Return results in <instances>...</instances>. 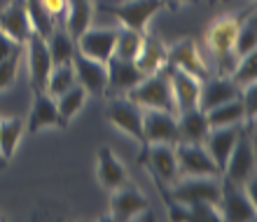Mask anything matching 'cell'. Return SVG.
I'll return each mask as SVG.
<instances>
[{
    "label": "cell",
    "instance_id": "cell-35",
    "mask_svg": "<svg viewBox=\"0 0 257 222\" xmlns=\"http://www.w3.org/2000/svg\"><path fill=\"white\" fill-rule=\"evenodd\" d=\"M19 66H21V52L0 61V91H5V89H10L14 84L17 75H19Z\"/></svg>",
    "mask_w": 257,
    "mask_h": 222
},
{
    "label": "cell",
    "instance_id": "cell-34",
    "mask_svg": "<svg viewBox=\"0 0 257 222\" xmlns=\"http://www.w3.org/2000/svg\"><path fill=\"white\" fill-rule=\"evenodd\" d=\"M229 77L236 82L241 89L252 84V82L257 80V52H250V54L241 56V59L236 61V66H234Z\"/></svg>",
    "mask_w": 257,
    "mask_h": 222
},
{
    "label": "cell",
    "instance_id": "cell-23",
    "mask_svg": "<svg viewBox=\"0 0 257 222\" xmlns=\"http://www.w3.org/2000/svg\"><path fill=\"white\" fill-rule=\"evenodd\" d=\"M134 63L141 68L143 75H152L157 70H162L166 66V45H164L159 38L145 33L143 35V45L136 54Z\"/></svg>",
    "mask_w": 257,
    "mask_h": 222
},
{
    "label": "cell",
    "instance_id": "cell-13",
    "mask_svg": "<svg viewBox=\"0 0 257 222\" xmlns=\"http://www.w3.org/2000/svg\"><path fill=\"white\" fill-rule=\"evenodd\" d=\"M166 66L169 68H180L185 73L194 75L199 82H203L206 77H210V68L206 66V61L199 56L196 45L192 38H183L178 40L173 47H166Z\"/></svg>",
    "mask_w": 257,
    "mask_h": 222
},
{
    "label": "cell",
    "instance_id": "cell-2",
    "mask_svg": "<svg viewBox=\"0 0 257 222\" xmlns=\"http://www.w3.org/2000/svg\"><path fill=\"white\" fill-rule=\"evenodd\" d=\"M164 192L169 199L183 203V206H192L199 201L220 203L222 182H220V178H213V175H180Z\"/></svg>",
    "mask_w": 257,
    "mask_h": 222
},
{
    "label": "cell",
    "instance_id": "cell-18",
    "mask_svg": "<svg viewBox=\"0 0 257 222\" xmlns=\"http://www.w3.org/2000/svg\"><path fill=\"white\" fill-rule=\"evenodd\" d=\"M105 68H108V89L105 91H112V94H128L145 77L134 61L119 59L115 54L105 61Z\"/></svg>",
    "mask_w": 257,
    "mask_h": 222
},
{
    "label": "cell",
    "instance_id": "cell-15",
    "mask_svg": "<svg viewBox=\"0 0 257 222\" xmlns=\"http://www.w3.org/2000/svg\"><path fill=\"white\" fill-rule=\"evenodd\" d=\"M150 208V199L143 194L141 189L122 185V187L112 189L110 196V217L115 222H128L134 217H141Z\"/></svg>",
    "mask_w": 257,
    "mask_h": 222
},
{
    "label": "cell",
    "instance_id": "cell-33",
    "mask_svg": "<svg viewBox=\"0 0 257 222\" xmlns=\"http://www.w3.org/2000/svg\"><path fill=\"white\" fill-rule=\"evenodd\" d=\"M145 33H148V31H145ZM145 33H138V31H131V28L119 26L117 42H115V56L134 61L136 54H138V49H141V45H143V35Z\"/></svg>",
    "mask_w": 257,
    "mask_h": 222
},
{
    "label": "cell",
    "instance_id": "cell-21",
    "mask_svg": "<svg viewBox=\"0 0 257 222\" xmlns=\"http://www.w3.org/2000/svg\"><path fill=\"white\" fill-rule=\"evenodd\" d=\"M96 178L105 189H117L128 182V171L110 148H98L96 152Z\"/></svg>",
    "mask_w": 257,
    "mask_h": 222
},
{
    "label": "cell",
    "instance_id": "cell-32",
    "mask_svg": "<svg viewBox=\"0 0 257 222\" xmlns=\"http://www.w3.org/2000/svg\"><path fill=\"white\" fill-rule=\"evenodd\" d=\"M75 82L77 80H75L70 61H68V63H56V66H52V73H49V77H47V87H45V91L56 98V96H61L63 91H68Z\"/></svg>",
    "mask_w": 257,
    "mask_h": 222
},
{
    "label": "cell",
    "instance_id": "cell-1",
    "mask_svg": "<svg viewBox=\"0 0 257 222\" xmlns=\"http://www.w3.org/2000/svg\"><path fill=\"white\" fill-rule=\"evenodd\" d=\"M250 12H255V7H248L243 12L224 14V17H220V19L210 24L208 33H206V42H208L210 54L215 56L217 75H231L234 66H236V56L231 52V45H234V35H236L241 21Z\"/></svg>",
    "mask_w": 257,
    "mask_h": 222
},
{
    "label": "cell",
    "instance_id": "cell-26",
    "mask_svg": "<svg viewBox=\"0 0 257 222\" xmlns=\"http://www.w3.org/2000/svg\"><path fill=\"white\" fill-rule=\"evenodd\" d=\"M206 122H208L210 129L234 127V124H241V122H245L241 96H238V98H234V101H227V103H222V105H215V108L206 110Z\"/></svg>",
    "mask_w": 257,
    "mask_h": 222
},
{
    "label": "cell",
    "instance_id": "cell-28",
    "mask_svg": "<svg viewBox=\"0 0 257 222\" xmlns=\"http://www.w3.org/2000/svg\"><path fill=\"white\" fill-rule=\"evenodd\" d=\"M47 47H49V56L52 63H68L75 54V38L66 31L63 24H56L52 35L47 38Z\"/></svg>",
    "mask_w": 257,
    "mask_h": 222
},
{
    "label": "cell",
    "instance_id": "cell-20",
    "mask_svg": "<svg viewBox=\"0 0 257 222\" xmlns=\"http://www.w3.org/2000/svg\"><path fill=\"white\" fill-rule=\"evenodd\" d=\"M47 127H63L61 117H59V110H56V98L49 96L47 91H33V108H31V115H28L26 129L28 134H38L40 129Z\"/></svg>",
    "mask_w": 257,
    "mask_h": 222
},
{
    "label": "cell",
    "instance_id": "cell-19",
    "mask_svg": "<svg viewBox=\"0 0 257 222\" xmlns=\"http://www.w3.org/2000/svg\"><path fill=\"white\" fill-rule=\"evenodd\" d=\"M0 31L7 33L12 40L21 42V45L28 40V35L33 33V28H31V19H28L24 0H10L0 10Z\"/></svg>",
    "mask_w": 257,
    "mask_h": 222
},
{
    "label": "cell",
    "instance_id": "cell-6",
    "mask_svg": "<svg viewBox=\"0 0 257 222\" xmlns=\"http://www.w3.org/2000/svg\"><path fill=\"white\" fill-rule=\"evenodd\" d=\"M176 152V164H178V178L180 175H213L220 178V168L215 166L213 157L206 152L201 143H183L178 141L173 145Z\"/></svg>",
    "mask_w": 257,
    "mask_h": 222
},
{
    "label": "cell",
    "instance_id": "cell-14",
    "mask_svg": "<svg viewBox=\"0 0 257 222\" xmlns=\"http://www.w3.org/2000/svg\"><path fill=\"white\" fill-rule=\"evenodd\" d=\"M108 120L115 129H119L128 138L143 145V110L136 105L128 96L124 98H112L108 105Z\"/></svg>",
    "mask_w": 257,
    "mask_h": 222
},
{
    "label": "cell",
    "instance_id": "cell-5",
    "mask_svg": "<svg viewBox=\"0 0 257 222\" xmlns=\"http://www.w3.org/2000/svg\"><path fill=\"white\" fill-rule=\"evenodd\" d=\"M164 7H166V0H124V3H117V5H105L103 10L112 14L119 21V26L145 33L152 17Z\"/></svg>",
    "mask_w": 257,
    "mask_h": 222
},
{
    "label": "cell",
    "instance_id": "cell-27",
    "mask_svg": "<svg viewBox=\"0 0 257 222\" xmlns=\"http://www.w3.org/2000/svg\"><path fill=\"white\" fill-rule=\"evenodd\" d=\"M24 129H26V122L21 117H3L0 120V155L5 159L14 157L21 136H24Z\"/></svg>",
    "mask_w": 257,
    "mask_h": 222
},
{
    "label": "cell",
    "instance_id": "cell-22",
    "mask_svg": "<svg viewBox=\"0 0 257 222\" xmlns=\"http://www.w3.org/2000/svg\"><path fill=\"white\" fill-rule=\"evenodd\" d=\"M238 134H241V124H234V127H217V129H210L208 136H206V141L201 143L203 148H206V152L213 157L215 166L220 168V173L224 171L227 157H229Z\"/></svg>",
    "mask_w": 257,
    "mask_h": 222
},
{
    "label": "cell",
    "instance_id": "cell-11",
    "mask_svg": "<svg viewBox=\"0 0 257 222\" xmlns=\"http://www.w3.org/2000/svg\"><path fill=\"white\" fill-rule=\"evenodd\" d=\"M178 141H180V134H178L176 115L166 113V110H152V108H148L143 113V145L145 143L176 145Z\"/></svg>",
    "mask_w": 257,
    "mask_h": 222
},
{
    "label": "cell",
    "instance_id": "cell-36",
    "mask_svg": "<svg viewBox=\"0 0 257 222\" xmlns=\"http://www.w3.org/2000/svg\"><path fill=\"white\" fill-rule=\"evenodd\" d=\"M241 103H243V115H245V122L252 124L257 117V84H248V87L241 89Z\"/></svg>",
    "mask_w": 257,
    "mask_h": 222
},
{
    "label": "cell",
    "instance_id": "cell-40",
    "mask_svg": "<svg viewBox=\"0 0 257 222\" xmlns=\"http://www.w3.org/2000/svg\"><path fill=\"white\" fill-rule=\"evenodd\" d=\"M7 164H10V159H5V157L0 155V171H3V168H5V166H7Z\"/></svg>",
    "mask_w": 257,
    "mask_h": 222
},
{
    "label": "cell",
    "instance_id": "cell-31",
    "mask_svg": "<svg viewBox=\"0 0 257 222\" xmlns=\"http://www.w3.org/2000/svg\"><path fill=\"white\" fill-rule=\"evenodd\" d=\"M26 3V12H28V19H31V28H33V33H38L40 38L47 40L52 31H54L56 21L54 17L47 12V7L42 5L40 0H24Z\"/></svg>",
    "mask_w": 257,
    "mask_h": 222
},
{
    "label": "cell",
    "instance_id": "cell-17",
    "mask_svg": "<svg viewBox=\"0 0 257 222\" xmlns=\"http://www.w3.org/2000/svg\"><path fill=\"white\" fill-rule=\"evenodd\" d=\"M169 82H171V94H173V103H176V115L185 113V110L199 108V91H201V82L194 75L185 73L180 68H169Z\"/></svg>",
    "mask_w": 257,
    "mask_h": 222
},
{
    "label": "cell",
    "instance_id": "cell-12",
    "mask_svg": "<svg viewBox=\"0 0 257 222\" xmlns=\"http://www.w3.org/2000/svg\"><path fill=\"white\" fill-rule=\"evenodd\" d=\"M70 66H73L77 84L84 87L87 94H94V96L105 94V89H108V68H105V63H101V61H96V59H89V56L80 54L75 49L73 59H70Z\"/></svg>",
    "mask_w": 257,
    "mask_h": 222
},
{
    "label": "cell",
    "instance_id": "cell-37",
    "mask_svg": "<svg viewBox=\"0 0 257 222\" xmlns=\"http://www.w3.org/2000/svg\"><path fill=\"white\" fill-rule=\"evenodd\" d=\"M42 5L47 7V12L54 17L56 24H63L68 14V0H40Z\"/></svg>",
    "mask_w": 257,
    "mask_h": 222
},
{
    "label": "cell",
    "instance_id": "cell-29",
    "mask_svg": "<svg viewBox=\"0 0 257 222\" xmlns=\"http://www.w3.org/2000/svg\"><path fill=\"white\" fill-rule=\"evenodd\" d=\"M87 96L89 94L84 91V87H80L77 82H75L68 91H63L61 96H56V110H59V117H61L63 127H68L70 120L82 110L84 101H87Z\"/></svg>",
    "mask_w": 257,
    "mask_h": 222
},
{
    "label": "cell",
    "instance_id": "cell-38",
    "mask_svg": "<svg viewBox=\"0 0 257 222\" xmlns=\"http://www.w3.org/2000/svg\"><path fill=\"white\" fill-rule=\"evenodd\" d=\"M21 47H24L21 42L12 40L7 33L0 31V61L7 59V56H12V54H17V52H21Z\"/></svg>",
    "mask_w": 257,
    "mask_h": 222
},
{
    "label": "cell",
    "instance_id": "cell-10",
    "mask_svg": "<svg viewBox=\"0 0 257 222\" xmlns=\"http://www.w3.org/2000/svg\"><path fill=\"white\" fill-rule=\"evenodd\" d=\"M220 220L227 222H252L255 220V203L245 194L243 185L222 182V196H220Z\"/></svg>",
    "mask_w": 257,
    "mask_h": 222
},
{
    "label": "cell",
    "instance_id": "cell-4",
    "mask_svg": "<svg viewBox=\"0 0 257 222\" xmlns=\"http://www.w3.org/2000/svg\"><path fill=\"white\" fill-rule=\"evenodd\" d=\"M138 164L148 168L162 189H166L178 178L176 152H173V145H166V143H145Z\"/></svg>",
    "mask_w": 257,
    "mask_h": 222
},
{
    "label": "cell",
    "instance_id": "cell-7",
    "mask_svg": "<svg viewBox=\"0 0 257 222\" xmlns=\"http://www.w3.org/2000/svg\"><path fill=\"white\" fill-rule=\"evenodd\" d=\"M117 33L119 26H105V28H84L77 38H75V49L80 54L89 56L105 63L110 56L115 54V42H117Z\"/></svg>",
    "mask_w": 257,
    "mask_h": 222
},
{
    "label": "cell",
    "instance_id": "cell-30",
    "mask_svg": "<svg viewBox=\"0 0 257 222\" xmlns=\"http://www.w3.org/2000/svg\"><path fill=\"white\" fill-rule=\"evenodd\" d=\"M231 52L236 56V61L241 56L257 52V24H255V12H250L241 21L236 35H234V45H231Z\"/></svg>",
    "mask_w": 257,
    "mask_h": 222
},
{
    "label": "cell",
    "instance_id": "cell-9",
    "mask_svg": "<svg viewBox=\"0 0 257 222\" xmlns=\"http://www.w3.org/2000/svg\"><path fill=\"white\" fill-rule=\"evenodd\" d=\"M26 45V59H28V80L33 91H45L47 87V77L52 73V56H49L47 40L40 38L38 33H31Z\"/></svg>",
    "mask_w": 257,
    "mask_h": 222
},
{
    "label": "cell",
    "instance_id": "cell-16",
    "mask_svg": "<svg viewBox=\"0 0 257 222\" xmlns=\"http://www.w3.org/2000/svg\"><path fill=\"white\" fill-rule=\"evenodd\" d=\"M241 96V87L231 80L229 75H210L201 82V91H199V108L206 110L222 105L227 101H234Z\"/></svg>",
    "mask_w": 257,
    "mask_h": 222
},
{
    "label": "cell",
    "instance_id": "cell-24",
    "mask_svg": "<svg viewBox=\"0 0 257 222\" xmlns=\"http://www.w3.org/2000/svg\"><path fill=\"white\" fill-rule=\"evenodd\" d=\"M178 134L183 143H203L210 127L206 122V113L201 108H192L185 113H178Z\"/></svg>",
    "mask_w": 257,
    "mask_h": 222
},
{
    "label": "cell",
    "instance_id": "cell-25",
    "mask_svg": "<svg viewBox=\"0 0 257 222\" xmlns=\"http://www.w3.org/2000/svg\"><path fill=\"white\" fill-rule=\"evenodd\" d=\"M91 19H94V0H68V14L63 26L73 38H77L84 28L91 26Z\"/></svg>",
    "mask_w": 257,
    "mask_h": 222
},
{
    "label": "cell",
    "instance_id": "cell-3",
    "mask_svg": "<svg viewBox=\"0 0 257 222\" xmlns=\"http://www.w3.org/2000/svg\"><path fill=\"white\" fill-rule=\"evenodd\" d=\"M126 96L136 105H141V108L166 110V113L176 115V103H173V94H171V82H169L166 66L152 75H145Z\"/></svg>",
    "mask_w": 257,
    "mask_h": 222
},
{
    "label": "cell",
    "instance_id": "cell-8",
    "mask_svg": "<svg viewBox=\"0 0 257 222\" xmlns=\"http://www.w3.org/2000/svg\"><path fill=\"white\" fill-rule=\"evenodd\" d=\"M255 173V152H252V141L248 131H241L231 148L227 164H224V180L234 182V185H243L250 175Z\"/></svg>",
    "mask_w": 257,
    "mask_h": 222
},
{
    "label": "cell",
    "instance_id": "cell-39",
    "mask_svg": "<svg viewBox=\"0 0 257 222\" xmlns=\"http://www.w3.org/2000/svg\"><path fill=\"white\" fill-rule=\"evenodd\" d=\"M176 3L178 5H194V3H199V0H166V5H171V7L176 5Z\"/></svg>",
    "mask_w": 257,
    "mask_h": 222
}]
</instances>
